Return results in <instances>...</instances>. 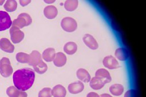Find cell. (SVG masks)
<instances>
[{
	"label": "cell",
	"instance_id": "1",
	"mask_svg": "<svg viewBox=\"0 0 146 97\" xmlns=\"http://www.w3.org/2000/svg\"><path fill=\"white\" fill-rule=\"evenodd\" d=\"M35 73L30 68H24L16 71L13 75L15 86L20 91H25L33 84Z\"/></svg>",
	"mask_w": 146,
	"mask_h": 97
},
{
	"label": "cell",
	"instance_id": "12",
	"mask_svg": "<svg viewBox=\"0 0 146 97\" xmlns=\"http://www.w3.org/2000/svg\"><path fill=\"white\" fill-rule=\"evenodd\" d=\"M58 14L57 9L53 5L46 7L44 9V15L48 19H54Z\"/></svg>",
	"mask_w": 146,
	"mask_h": 97
},
{
	"label": "cell",
	"instance_id": "5",
	"mask_svg": "<svg viewBox=\"0 0 146 97\" xmlns=\"http://www.w3.org/2000/svg\"><path fill=\"white\" fill-rule=\"evenodd\" d=\"M11 39L13 43L19 44L21 42L24 38V33L19 28L15 26H11L10 28Z\"/></svg>",
	"mask_w": 146,
	"mask_h": 97
},
{
	"label": "cell",
	"instance_id": "3",
	"mask_svg": "<svg viewBox=\"0 0 146 97\" xmlns=\"http://www.w3.org/2000/svg\"><path fill=\"white\" fill-rule=\"evenodd\" d=\"M61 26L62 29L69 33L74 32L78 28V23L76 21L71 17H65L61 22Z\"/></svg>",
	"mask_w": 146,
	"mask_h": 97
},
{
	"label": "cell",
	"instance_id": "33",
	"mask_svg": "<svg viewBox=\"0 0 146 97\" xmlns=\"http://www.w3.org/2000/svg\"><path fill=\"white\" fill-rule=\"evenodd\" d=\"M44 1L45 3L46 4H52L55 2V0H45Z\"/></svg>",
	"mask_w": 146,
	"mask_h": 97
},
{
	"label": "cell",
	"instance_id": "6",
	"mask_svg": "<svg viewBox=\"0 0 146 97\" xmlns=\"http://www.w3.org/2000/svg\"><path fill=\"white\" fill-rule=\"evenodd\" d=\"M103 63L104 67L108 69H115L120 67L118 61L112 55H108L104 57L103 61Z\"/></svg>",
	"mask_w": 146,
	"mask_h": 97
},
{
	"label": "cell",
	"instance_id": "29",
	"mask_svg": "<svg viewBox=\"0 0 146 97\" xmlns=\"http://www.w3.org/2000/svg\"><path fill=\"white\" fill-rule=\"evenodd\" d=\"M124 97H137V92L135 89H130L125 93Z\"/></svg>",
	"mask_w": 146,
	"mask_h": 97
},
{
	"label": "cell",
	"instance_id": "7",
	"mask_svg": "<svg viewBox=\"0 0 146 97\" xmlns=\"http://www.w3.org/2000/svg\"><path fill=\"white\" fill-rule=\"evenodd\" d=\"M95 77L101 79L105 84L110 83L112 81L109 71L105 69H98L95 73Z\"/></svg>",
	"mask_w": 146,
	"mask_h": 97
},
{
	"label": "cell",
	"instance_id": "22",
	"mask_svg": "<svg viewBox=\"0 0 146 97\" xmlns=\"http://www.w3.org/2000/svg\"><path fill=\"white\" fill-rule=\"evenodd\" d=\"M4 9L8 12L15 11L17 8V3L15 0H8L6 1L4 6Z\"/></svg>",
	"mask_w": 146,
	"mask_h": 97
},
{
	"label": "cell",
	"instance_id": "34",
	"mask_svg": "<svg viewBox=\"0 0 146 97\" xmlns=\"http://www.w3.org/2000/svg\"><path fill=\"white\" fill-rule=\"evenodd\" d=\"M100 97H112V96L108 94H103L100 96Z\"/></svg>",
	"mask_w": 146,
	"mask_h": 97
},
{
	"label": "cell",
	"instance_id": "19",
	"mask_svg": "<svg viewBox=\"0 0 146 97\" xmlns=\"http://www.w3.org/2000/svg\"><path fill=\"white\" fill-rule=\"evenodd\" d=\"M105 85V83L99 78L95 77L91 79L90 81V86L94 90H100Z\"/></svg>",
	"mask_w": 146,
	"mask_h": 97
},
{
	"label": "cell",
	"instance_id": "28",
	"mask_svg": "<svg viewBox=\"0 0 146 97\" xmlns=\"http://www.w3.org/2000/svg\"><path fill=\"white\" fill-rule=\"evenodd\" d=\"M19 16L24 18L26 20V21L27 22V26L30 25L32 24V19L29 14L26 13H21Z\"/></svg>",
	"mask_w": 146,
	"mask_h": 97
},
{
	"label": "cell",
	"instance_id": "31",
	"mask_svg": "<svg viewBox=\"0 0 146 97\" xmlns=\"http://www.w3.org/2000/svg\"><path fill=\"white\" fill-rule=\"evenodd\" d=\"M87 97H100V96L95 92H90L87 94Z\"/></svg>",
	"mask_w": 146,
	"mask_h": 97
},
{
	"label": "cell",
	"instance_id": "26",
	"mask_svg": "<svg viewBox=\"0 0 146 97\" xmlns=\"http://www.w3.org/2000/svg\"><path fill=\"white\" fill-rule=\"evenodd\" d=\"M20 91L15 86H10L7 90V94L9 97H19Z\"/></svg>",
	"mask_w": 146,
	"mask_h": 97
},
{
	"label": "cell",
	"instance_id": "21",
	"mask_svg": "<svg viewBox=\"0 0 146 97\" xmlns=\"http://www.w3.org/2000/svg\"><path fill=\"white\" fill-rule=\"evenodd\" d=\"M79 1L77 0H67L65 2L64 8L69 12H73L75 11L78 7Z\"/></svg>",
	"mask_w": 146,
	"mask_h": 97
},
{
	"label": "cell",
	"instance_id": "30",
	"mask_svg": "<svg viewBox=\"0 0 146 97\" xmlns=\"http://www.w3.org/2000/svg\"><path fill=\"white\" fill-rule=\"evenodd\" d=\"M31 3V0H26V1H23V0H20V4L22 7H25L29 4Z\"/></svg>",
	"mask_w": 146,
	"mask_h": 97
},
{
	"label": "cell",
	"instance_id": "4",
	"mask_svg": "<svg viewBox=\"0 0 146 97\" xmlns=\"http://www.w3.org/2000/svg\"><path fill=\"white\" fill-rule=\"evenodd\" d=\"M12 21L9 14L5 11H0V32L11 28Z\"/></svg>",
	"mask_w": 146,
	"mask_h": 97
},
{
	"label": "cell",
	"instance_id": "23",
	"mask_svg": "<svg viewBox=\"0 0 146 97\" xmlns=\"http://www.w3.org/2000/svg\"><path fill=\"white\" fill-rule=\"evenodd\" d=\"M12 26H15L20 29L24 27L27 26V22L24 18L18 16L17 18L14 20V21L12 22Z\"/></svg>",
	"mask_w": 146,
	"mask_h": 97
},
{
	"label": "cell",
	"instance_id": "9",
	"mask_svg": "<svg viewBox=\"0 0 146 97\" xmlns=\"http://www.w3.org/2000/svg\"><path fill=\"white\" fill-rule=\"evenodd\" d=\"M83 40L86 46L92 50H96L99 48L98 42L91 34H85L83 38Z\"/></svg>",
	"mask_w": 146,
	"mask_h": 97
},
{
	"label": "cell",
	"instance_id": "35",
	"mask_svg": "<svg viewBox=\"0 0 146 97\" xmlns=\"http://www.w3.org/2000/svg\"><path fill=\"white\" fill-rule=\"evenodd\" d=\"M5 3L4 0H0V5H3V4Z\"/></svg>",
	"mask_w": 146,
	"mask_h": 97
},
{
	"label": "cell",
	"instance_id": "15",
	"mask_svg": "<svg viewBox=\"0 0 146 97\" xmlns=\"http://www.w3.org/2000/svg\"><path fill=\"white\" fill-rule=\"evenodd\" d=\"M56 56V51L54 48H49L45 49L42 54V58L46 62H52Z\"/></svg>",
	"mask_w": 146,
	"mask_h": 97
},
{
	"label": "cell",
	"instance_id": "32",
	"mask_svg": "<svg viewBox=\"0 0 146 97\" xmlns=\"http://www.w3.org/2000/svg\"><path fill=\"white\" fill-rule=\"evenodd\" d=\"M19 97H28V94L25 91H21L20 95L19 96Z\"/></svg>",
	"mask_w": 146,
	"mask_h": 97
},
{
	"label": "cell",
	"instance_id": "27",
	"mask_svg": "<svg viewBox=\"0 0 146 97\" xmlns=\"http://www.w3.org/2000/svg\"><path fill=\"white\" fill-rule=\"evenodd\" d=\"M52 89L49 87H45L40 91L38 97H52Z\"/></svg>",
	"mask_w": 146,
	"mask_h": 97
},
{
	"label": "cell",
	"instance_id": "25",
	"mask_svg": "<svg viewBox=\"0 0 146 97\" xmlns=\"http://www.w3.org/2000/svg\"><path fill=\"white\" fill-rule=\"evenodd\" d=\"M16 59L17 61L21 63H28L29 58V54L20 52L16 54Z\"/></svg>",
	"mask_w": 146,
	"mask_h": 97
},
{
	"label": "cell",
	"instance_id": "2",
	"mask_svg": "<svg viewBox=\"0 0 146 97\" xmlns=\"http://www.w3.org/2000/svg\"><path fill=\"white\" fill-rule=\"evenodd\" d=\"M13 72L10 60L8 58L4 57L0 60V74L5 78L11 76Z\"/></svg>",
	"mask_w": 146,
	"mask_h": 97
},
{
	"label": "cell",
	"instance_id": "14",
	"mask_svg": "<svg viewBox=\"0 0 146 97\" xmlns=\"http://www.w3.org/2000/svg\"><path fill=\"white\" fill-rule=\"evenodd\" d=\"M76 75L80 81L85 83L89 82L91 79V75L88 71L83 68L79 69L77 70Z\"/></svg>",
	"mask_w": 146,
	"mask_h": 97
},
{
	"label": "cell",
	"instance_id": "11",
	"mask_svg": "<svg viewBox=\"0 0 146 97\" xmlns=\"http://www.w3.org/2000/svg\"><path fill=\"white\" fill-rule=\"evenodd\" d=\"M42 60V56L40 52L37 50H33L29 54L28 64L33 67L38 65Z\"/></svg>",
	"mask_w": 146,
	"mask_h": 97
},
{
	"label": "cell",
	"instance_id": "24",
	"mask_svg": "<svg viewBox=\"0 0 146 97\" xmlns=\"http://www.w3.org/2000/svg\"><path fill=\"white\" fill-rule=\"evenodd\" d=\"M35 71L40 74L45 73L48 70L47 65L42 60L38 65L33 67Z\"/></svg>",
	"mask_w": 146,
	"mask_h": 97
},
{
	"label": "cell",
	"instance_id": "17",
	"mask_svg": "<svg viewBox=\"0 0 146 97\" xmlns=\"http://www.w3.org/2000/svg\"><path fill=\"white\" fill-rule=\"evenodd\" d=\"M115 55L116 57L121 61H125L129 57L128 50L124 48H119L117 49L115 52Z\"/></svg>",
	"mask_w": 146,
	"mask_h": 97
},
{
	"label": "cell",
	"instance_id": "13",
	"mask_svg": "<svg viewBox=\"0 0 146 97\" xmlns=\"http://www.w3.org/2000/svg\"><path fill=\"white\" fill-rule=\"evenodd\" d=\"M54 65L56 67H61L64 66L66 62V55L61 52H58L56 53V56L53 61Z\"/></svg>",
	"mask_w": 146,
	"mask_h": 97
},
{
	"label": "cell",
	"instance_id": "16",
	"mask_svg": "<svg viewBox=\"0 0 146 97\" xmlns=\"http://www.w3.org/2000/svg\"><path fill=\"white\" fill-rule=\"evenodd\" d=\"M66 94V91L65 88L61 84L55 86L52 90V95L53 97H65Z\"/></svg>",
	"mask_w": 146,
	"mask_h": 97
},
{
	"label": "cell",
	"instance_id": "10",
	"mask_svg": "<svg viewBox=\"0 0 146 97\" xmlns=\"http://www.w3.org/2000/svg\"><path fill=\"white\" fill-rule=\"evenodd\" d=\"M0 49L6 53H12L15 50V46L8 38H3L0 40Z\"/></svg>",
	"mask_w": 146,
	"mask_h": 97
},
{
	"label": "cell",
	"instance_id": "18",
	"mask_svg": "<svg viewBox=\"0 0 146 97\" xmlns=\"http://www.w3.org/2000/svg\"><path fill=\"white\" fill-rule=\"evenodd\" d=\"M78 50V45L74 42H68L64 46V51L68 55L74 54Z\"/></svg>",
	"mask_w": 146,
	"mask_h": 97
},
{
	"label": "cell",
	"instance_id": "20",
	"mask_svg": "<svg viewBox=\"0 0 146 97\" xmlns=\"http://www.w3.org/2000/svg\"><path fill=\"white\" fill-rule=\"evenodd\" d=\"M109 90L115 96L121 95L124 92V87L121 84H113L110 86Z\"/></svg>",
	"mask_w": 146,
	"mask_h": 97
},
{
	"label": "cell",
	"instance_id": "8",
	"mask_svg": "<svg viewBox=\"0 0 146 97\" xmlns=\"http://www.w3.org/2000/svg\"><path fill=\"white\" fill-rule=\"evenodd\" d=\"M84 85L82 81H76L68 85V89L69 92L72 94H77L83 91Z\"/></svg>",
	"mask_w": 146,
	"mask_h": 97
}]
</instances>
